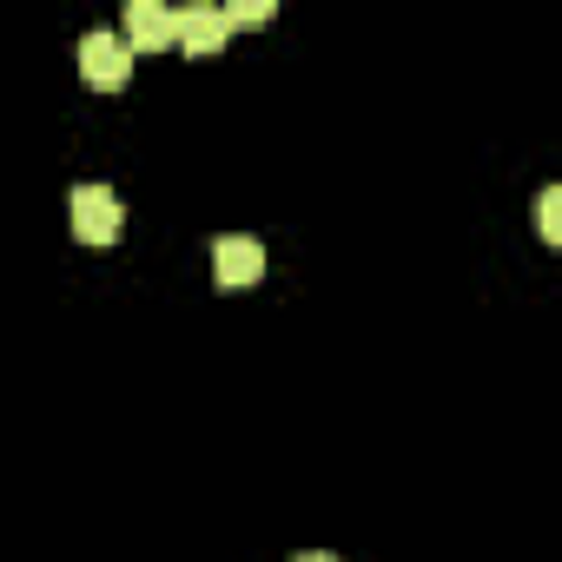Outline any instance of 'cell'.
<instances>
[{
	"label": "cell",
	"instance_id": "obj_6",
	"mask_svg": "<svg viewBox=\"0 0 562 562\" xmlns=\"http://www.w3.org/2000/svg\"><path fill=\"white\" fill-rule=\"evenodd\" d=\"M536 225H542L549 245H562V186H542V199H536Z\"/></svg>",
	"mask_w": 562,
	"mask_h": 562
},
{
	"label": "cell",
	"instance_id": "obj_4",
	"mask_svg": "<svg viewBox=\"0 0 562 562\" xmlns=\"http://www.w3.org/2000/svg\"><path fill=\"white\" fill-rule=\"evenodd\" d=\"M126 41H133V54H159V47L179 41V14L159 8V0H133L126 8Z\"/></svg>",
	"mask_w": 562,
	"mask_h": 562
},
{
	"label": "cell",
	"instance_id": "obj_3",
	"mask_svg": "<svg viewBox=\"0 0 562 562\" xmlns=\"http://www.w3.org/2000/svg\"><path fill=\"white\" fill-rule=\"evenodd\" d=\"M212 278L225 292H238V285H258L265 278V245L258 238H245V232H225V238H212Z\"/></svg>",
	"mask_w": 562,
	"mask_h": 562
},
{
	"label": "cell",
	"instance_id": "obj_8",
	"mask_svg": "<svg viewBox=\"0 0 562 562\" xmlns=\"http://www.w3.org/2000/svg\"><path fill=\"white\" fill-rule=\"evenodd\" d=\"M299 562H338V555H325V549H305V555H299Z\"/></svg>",
	"mask_w": 562,
	"mask_h": 562
},
{
	"label": "cell",
	"instance_id": "obj_2",
	"mask_svg": "<svg viewBox=\"0 0 562 562\" xmlns=\"http://www.w3.org/2000/svg\"><path fill=\"white\" fill-rule=\"evenodd\" d=\"M74 238H87V245H113L120 238V225H126V212H120V192L113 186H74Z\"/></svg>",
	"mask_w": 562,
	"mask_h": 562
},
{
	"label": "cell",
	"instance_id": "obj_7",
	"mask_svg": "<svg viewBox=\"0 0 562 562\" xmlns=\"http://www.w3.org/2000/svg\"><path fill=\"white\" fill-rule=\"evenodd\" d=\"M271 14H278L271 0H232V8H225V21H232V27H265Z\"/></svg>",
	"mask_w": 562,
	"mask_h": 562
},
{
	"label": "cell",
	"instance_id": "obj_1",
	"mask_svg": "<svg viewBox=\"0 0 562 562\" xmlns=\"http://www.w3.org/2000/svg\"><path fill=\"white\" fill-rule=\"evenodd\" d=\"M80 74H87V87H100V93H120V87L133 80V41H126V34H106V27H93V34L80 41Z\"/></svg>",
	"mask_w": 562,
	"mask_h": 562
},
{
	"label": "cell",
	"instance_id": "obj_5",
	"mask_svg": "<svg viewBox=\"0 0 562 562\" xmlns=\"http://www.w3.org/2000/svg\"><path fill=\"white\" fill-rule=\"evenodd\" d=\"M225 8H186L179 14V47L192 54V60H205V54H218L225 47Z\"/></svg>",
	"mask_w": 562,
	"mask_h": 562
}]
</instances>
